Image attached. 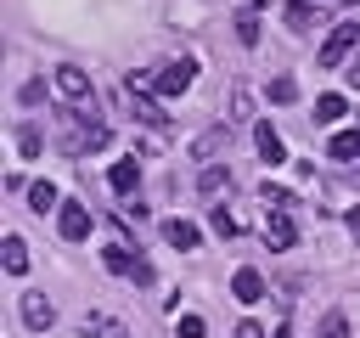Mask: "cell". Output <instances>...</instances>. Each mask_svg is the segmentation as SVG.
<instances>
[{
	"instance_id": "19",
	"label": "cell",
	"mask_w": 360,
	"mask_h": 338,
	"mask_svg": "<svg viewBox=\"0 0 360 338\" xmlns=\"http://www.w3.org/2000/svg\"><path fill=\"white\" fill-rule=\"evenodd\" d=\"M231 23H236V39H242V45H259V11H248V6H242Z\"/></svg>"
},
{
	"instance_id": "10",
	"label": "cell",
	"mask_w": 360,
	"mask_h": 338,
	"mask_svg": "<svg viewBox=\"0 0 360 338\" xmlns=\"http://www.w3.org/2000/svg\"><path fill=\"white\" fill-rule=\"evenodd\" d=\"M107 186H112L118 197H129V192L141 186V163H135V158H118V163L107 169Z\"/></svg>"
},
{
	"instance_id": "3",
	"label": "cell",
	"mask_w": 360,
	"mask_h": 338,
	"mask_svg": "<svg viewBox=\"0 0 360 338\" xmlns=\"http://www.w3.org/2000/svg\"><path fill=\"white\" fill-rule=\"evenodd\" d=\"M354 51H360V23H338L321 45V68H349Z\"/></svg>"
},
{
	"instance_id": "7",
	"label": "cell",
	"mask_w": 360,
	"mask_h": 338,
	"mask_svg": "<svg viewBox=\"0 0 360 338\" xmlns=\"http://www.w3.org/2000/svg\"><path fill=\"white\" fill-rule=\"evenodd\" d=\"M17 310H22V327H34V332H45V327L56 321V304H51L45 293H22V304H17Z\"/></svg>"
},
{
	"instance_id": "26",
	"label": "cell",
	"mask_w": 360,
	"mask_h": 338,
	"mask_svg": "<svg viewBox=\"0 0 360 338\" xmlns=\"http://www.w3.org/2000/svg\"><path fill=\"white\" fill-rule=\"evenodd\" d=\"M231 118H253V96H248V84H231Z\"/></svg>"
},
{
	"instance_id": "12",
	"label": "cell",
	"mask_w": 360,
	"mask_h": 338,
	"mask_svg": "<svg viewBox=\"0 0 360 338\" xmlns=\"http://www.w3.org/2000/svg\"><path fill=\"white\" fill-rule=\"evenodd\" d=\"M326 158H332V163H360V130H338V135L326 141Z\"/></svg>"
},
{
	"instance_id": "5",
	"label": "cell",
	"mask_w": 360,
	"mask_h": 338,
	"mask_svg": "<svg viewBox=\"0 0 360 338\" xmlns=\"http://www.w3.org/2000/svg\"><path fill=\"white\" fill-rule=\"evenodd\" d=\"M56 231H62L68 242H84V237H90V208H84V203H62V208H56Z\"/></svg>"
},
{
	"instance_id": "24",
	"label": "cell",
	"mask_w": 360,
	"mask_h": 338,
	"mask_svg": "<svg viewBox=\"0 0 360 338\" xmlns=\"http://www.w3.org/2000/svg\"><path fill=\"white\" fill-rule=\"evenodd\" d=\"M219 146H225V130H208V135H197V141H191V158H202V163H208Z\"/></svg>"
},
{
	"instance_id": "23",
	"label": "cell",
	"mask_w": 360,
	"mask_h": 338,
	"mask_svg": "<svg viewBox=\"0 0 360 338\" xmlns=\"http://www.w3.org/2000/svg\"><path fill=\"white\" fill-rule=\"evenodd\" d=\"M343 118V96H315V124H338Z\"/></svg>"
},
{
	"instance_id": "30",
	"label": "cell",
	"mask_w": 360,
	"mask_h": 338,
	"mask_svg": "<svg viewBox=\"0 0 360 338\" xmlns=\"http://www.w3.org/2000/svg\"><path fill=\"white\" fill-rule=\"evenodd\" d=\"M231 338H270V332H264L259 321H236V332H231Z\"/></svg>"
},
{
	"instance_id": "2",
	"label": "cell",
	"mask_w": 360,
	"mask_h": 338,
	"mask_svg": "<svg viewBox=\"0 0 360 338\" xmlns=\"http://www.w3.org/2000/svg\"><path fill=\"white\" fill-rule=\"evenodd\" d=\"M51 84H56V96H62V101H73V107H96V84H90V73H84V68L62 62V68L51 73Z\"/></svg>"
},
{
	"instance_id": "17",
	"label": "cell",
	"mask_w": 360,
	"mask_h": 338,
	"mask_svg": "<svg viewBox=\"0 0 360 338\" xmlns=\"http://www.w3.org/2000/svg\"><path fill=\"white\" fill-rule=\"evenodd\" d=\"M101 259H107V270H118V276H135V265H141V254H129L124 242H112Z\"/></svg>"
},
{
	"instance_id": "4",
	"label": "cell",
	"mask_w": 360,
	"mask_h": 338,
	"mask_svg": "<svg viewBox=\"0 0 360 338\" xmlns=\"http://www.w3.org/2000/svg\"><path fill=\"white\" fill-rule=\"evenodd\" d=\"M191 79H197V62H186V56H180V62H163V68L152 73V90H158V96H186V90H191Z\"/></svg>"
},
{
	"instance_id": "29",
	"label": "cell",
	"mask_w": 360,
	"mask_h": 338,
	"mask_svg": "<svg viewBox=\"0 0 360 338\" xmlns=\"http://www.w3.org/2000/svg\"><path fill=\"white\" fill-rule=\"evenodd\" d=\"M180 338H202V315H180Z\"/></svg>"
},
{
	"instance_id": "18",
	"label": "cell",
	"mask_w": 360,
	"mask_h": 338,
	"mask_svg": "<svg viewBox=\"0 0 360 338\" xmlns=\"http://www.w3.org/2000/svg\"><path fill=\"white\" fill-rule=\"evenodd\" d=\"M28 208H34V214H45V208H62V197H56V186H51V180H39V186H28Z\"/></svg>"
},
{
	"instance_id": "28",
	"label": "cell",
	"mask_w": 360,
	"mask_h": 338,
	"mask_svg": "<svg viewBox=\"0 0 360 338\" xmlns=\"http://www.w3.org/2000/svg\"><path fill=\"white\" fill-rule=\"evenodd\" d=\"M17 146H22V158H39V130L22 124V130H17Z\"/></svg>"
},
{
	"instance_id": "9",
	"label": "cell",
	"mask_w": 360,
	"mask_h": 338,
	"mask_svg": "<svg viewBox=\"0 0 360 338\" xmlns=\"http://www.w3.org/2000/svg\"><path fill=\"white\" fill-rule=\"evenodd\" d=\"M326 11H332V0H287V23L304 34V28H315V23H326Z\"/></svg>"
},
{
	"instance_id": "25",
	"label": "cell",
	"mask_w": 360,
	"mask_h": 338,
	"mask_svg": "<svg viewBox=\"0 0 360 338\" xmlns=\"http://www.w3.org/2000/svg\"><path fill=\"white\" fill-rule=\"evenodd\" d=\"M259 203H264V208H298V197H292L287 186H270V180H264V192H259Z\"/></svg>"
},
{
	"instance_id": "27",
	"label": "cell",
	"mask_w": 360,
	"mask_h": 338,
	"mask_svg": "<svg viewBox=\"0 0 360 338\" xmlns=\"http://www.w3.org/2000/svg\"><path fill=\"white\" fill-rule=\"evenodd\" d=\"M292 96H298L292 73H276V79H270V101H292Z\"/></svg>"
},
{
	"instance_id": "34",
	"label": "cell",
	"mask_w": 360,
	"mask_h": 338,
	"mask_svg": "<svg viewBox=\"0 0 360 338\" xmlns=\"http://www.w3.org/2000/svg\"><path fill=\"white\" fill-rule=\"evenodd\" d=\"M242 6H248V11H259V6H264V0H242Z\"/></svg>"
},
{
	"instance_id": "13",
	"label": "cell",
	"mask_w": 360,
	"mask_h": 338,
	"mask_svg": "<svg viewBox=\"0 0 360 338\" xmlns=\"http://www.w3.org/2000/svg\"><path fill=\"white\" fill-rule=\"evenodd\" d=\"M253 141H259V158L276 169V163H287V146H281V135L270 130V124H253Z\"/></svg>"
},
{
	"instance_id": "1",
	"label": "cell",
	"mask_w": 360,
	"mask_h": 338,
	"mask_svg": "<svg viewBox=\"0 0 360 338\" xmlns=\"http://www.w3.org/2000/svg\"><path fill=\"white\" fill-rule=\"evenodd\" d=\"M62 118H68V135H62V152H68V158H84V152L107 146V124L96 118V107H73V113H62Z\"/></svg>"
},
{
	"instance_id": "8",
	"label": "cell",
	"mask_w": 360,
	"mask_h": 338,
	"mask_svg": "<svg viewBox=\"0 0 360 338\" xmlns=\"http://www.w3.org/2000/svg\"><path fill=\"white\" fill-rule=\"evenodd\" d=\"M79 332H84V338H129V327H124L118 315H107V310H84Z\"/></svg>"
},
{
	"instance_id": "6",
	"label": "cell",
	"mask_w": 360,
	"mask_h": 338,
	"mask_svg": "<svg viewBox=\"0 0 360 338\" xmlns=\"http://www.w3.org/2000/svg\"><path fill=\"white\" fill-rule=\"evenodd\" d=\"M298 225H292V208H264V242L270 248H292Z\"/></svg>"
},
{
	"instance_id": "31",
	"label": "cell",
	"mask_w": 360,
	"mask_h": 338,
	"mask_svg": "<svg viewBox=\"0 0 360 338\" xmlns=\"http://www.w3.org/2000/svg\"><path fill=\"white\" fill-rule=\"evenodd\" d=\"M39 96H45V84H39V79H28V84H22V107H34Z\"/></svg>"
},
{
	"instance_id": "22",
	"label": "cell",
	"mask_w": 360,
	"mask_h": 338,
	"mask_svg": "<svg viewBox=\"0 0 360 338\" xmlns=\"http://www.w3.org/2000/svg\"><path fill=\"white\" fill-rule=\"evenodd\" d=\"M129 101H135V118H141V124H163V107H158L152 96H141V90H129Z\"/></svg>"
},
{
	"instance_id": "11",
	"label": "cell",
	"mask_w": 360,
	"mask_h": 338,
	"mask_svg": "<svg viewBox=\"0 0 360 338\" xmlns=\"http://www.w3.org/2000/svg\"><path fill=\"white\" fill-rule=\"evenodd\" d=\"M231 293H236L242 304H259V299H264V276H259L253 265H242V270L231 276Z\"/></svg>"
},
{
	"instance_id": "32",
	"label": "cell",
	"mask_w": 360,
	"mask_h": 338,
	"mask_svg": "<svg viewBox=\"0 0 360 338\" xmlns=\"http://www.w3.org/2000/svg\"><path fill=\"white\" fill-rule=\"evenodd\" d=\"M343 79H349V84L360 90V56H349V68H343Z\"/></svg>"
},
{
	"instance_id": "21",
	"label": "cell",
	"mask_w": 360,
	"mask_h": 338,
	"mask_svg": "<svg viewBox=\"0 0 360 338\" xmlns=\"http://www.w3.org/2000/svg\"><path fill=\"white\" fill-rule=\"evenodd\" d=\"M315 338H349V315L343 310H326L321 327H315Z\"/></svg>"
},
{
	"instance_id": "16",
	"label": "cell",
	"mask_w": 360,
	"mask_h": 338,
	"mask_svg": "<svg viewBox=\"0 0 360 338\" xmlns=\"http://www.w3.org/2000/svg\"><path fill=\"white\" fill-rule=\"evenodd\" d=\"M0 265H6L11 276H22V270H28V242H22V237H6V242H0Z\"/></svg>"
},
{
	"instance_id": "33",
	"label": "cell",
	"mask_w": 360,
	"mask_h": 338,
	"mask_svg": "<svg viewBox=\"0 0 360 338\" xmlns=\"http://www.w3.org/2000/svg\"><path fill=\"white\" fill-rule=\"evenodd\" d=\"M349 231H354V237H360V208H349Z\"/></svg>"
},
{
	"instance_id": "14",
	"label": "cell",
	"mask_w": 360,
	"mask_h": 338,
	"mask_svg": "<svg viewBox=\"0 0 360 338\" xmlns=\"http://www.w3.org/2000/svg\"><path fill=\"white\" fill-rule=\"evenodd\" d=\"M163 242L186 254V248H197V242H202V231H197L191 220H163Z\"/></svg>"
},
{
	"instance_id": "15",
	"label": "cell",
	"mask_w": 360,
	"mask_h": 338,
	"mask_svg": "<svg viewBox=\"0 0 360 338\" xmlns=\"http://www.w3.org/2000/svg\"><path fill=\"white\" fill-rule=\"evenodd\" d=\"M197 192H202V197H219V192H231V169H219V163H202V175H197Z\"/></svg>"
},
{
	"instance_id": "20",
	"label": "cell",
	"mask_w": 360,
	"mask_h": 338,
	"mask_svg": "<svg viewBox=\"0 0 360 338\" xmlns=\"http://www.w3.org/2000/svg\"><path fill=\"white\" fill-rule=\"evenodd\" d=\"M208 225H214L219 237H236V231H242V220H236V214H231L225 203H214V208H208Z\"/></svg>"
}]
</instances>
